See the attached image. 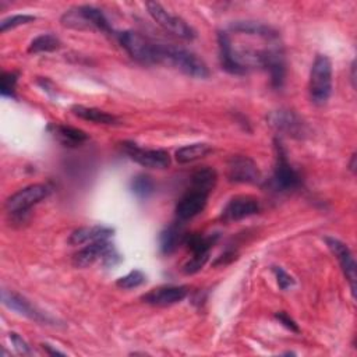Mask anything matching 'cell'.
<instances>
[{
    "label": "cell",
    "instance_id": "cell-35",
    "mask_svg": "<svg viewBox=\"0 0 357 357\" xmlns=\"http://www.w3.org/2000/svg\"><path fill=\"white\" fill-rule=\"evenodd\" d=\"M349 166H350V170H351V172L356 170V153L351 155V160H350V165H349Z\"/></svg>",
    "mask_w": 357,
    "mask_h": 357
},
{
    "label": "cell",
    "instance_id": "cell-12",
    "mask_svg": "<svg viewBox=\"0 0 357 357\" xmlns=\"http://www.w3.org/2000/svg\"><path fill=\"white\" fill-rule=\"evenodd\" d=\"M268 121L271 127H273L278 132L287 134L293 138H303L307 132L305 123L301 120V117L289 109H279L272 112L268 116Z\"/></svg>",
    "mask_w": 357,
    "mask_h": 357
},
{
    "label": "cell",
    "instance_id": "cell-6",
    "mask_svg": "<svg viewBox=\"0 0 357 357\" xmlns=\"http://www.w3.org/2000/svg\"><path fill=\"white\" fill-rule=\"evenodd\" d=\"M145 6L152 20L170 35L184 40H191L195 38L194 28L190 24H187L181 17L170 14L165 7H162L156 1H148Z\"/></svg>",
    "mask_w": 357,
    "mask_h": 357
},
{
    "label": "cell",
    "instance_id": "cell-13",
    "mask_svg": "<svg viewBox=\"0 0 357 357\" xmlns=\"http://www.w3.org/2000/svg\"><path fill=\"white\" fill-rule=\"evenodd\" d=\"M261 209L259 201L251 195H237L233 197L222 211V220L236 222L244 218L258 213Z\"/></svg>",
    "mask_w": 357,
    "mask_h": 357
},
{
    "label": "cell",
    "instance_id": "cell-5",
    "mask_svg": "<svg viewBox=\"0 0 357 357\" xmlns=\"http://www.w3.org/2000/svg\"><path fill=\"white\" fill-rule=\"evenodd\" d=\"M275 169L272 176L273 188L279 192H286L298 188L301 185V176L290 165L286 149L283 148L282 142L278 138L275 139Z\"/></svg>",
    "mask_w": 357,
    "mask_h": 357
},
{
    "label": "cell",
    "instance_id": "cell-21",
    "mask_svg": "<svg viewBox=\"0 0 357 357\" xmlns=\"http://www.w3.org/2000/svg\"><path fill=\"white\" fill-rule=\"evenodd\" d=\"M218 180V173L215 169L209 166H204L197 169L191 176V188L205 192L209 195V192L213 190Z\"/></svg>",
    "mask_w": 357,
    "mask_h": 357
},
{
    "label": "cell",
    "instance_id": "cell-29",
    "mask_svg": "<svg viewBox=\"0 0 357 357\" xmlns=\"http://www.w3.org/2000/svg\"><path fill=\"white\" fill-rule=\"evenodd\" d=\"M208 258H209V254H192L191 258L184 264L183 272L185 275H194V273L199 272L204 268V265L206 264Z\"/></svg>",
    "mask_w": 357,
    "mask_h": 357
},
{
    "label": "cell",
    "instance_id": "cell-17",
    "mask_svg": "<svg viewBox=\"0 0 357 357\" xmlns=\"http://www.w3.org/2000/svg\"><path fill=\"white\" fill-rule=\"evenodd\" d=\"M112 245L113 244H110L109 240H99L95 243H89L88 245H85L84 248H81L78 252L74 254L73 257L74 266L86 268L96 261H102L103 255Z\"/></svg>",
    "mask_w": 357,
    "mask_h": 357
},
{
    "label": "cell",
    "instance_id": "cell-4",
    "mask_svg": "<svg viewBox=\"0 0 357 357\" xmlns=\"http://www.w3.org/2000/svg\"><path fill=\"white\" fill-rule=\"evenodd\" d=\"M162 64L172 66L185 75L194 78H208L209 70L206 64L192 52L174 46V45H165L163 54H162Z\"/></svg>",
    "mask_w": 357,
    "mask_h": 357
},
{
    "label": "cell",
    "instance_id": "cell-30",
    "mask_svg": "<svg viewBox=\"0 0 357 357\" xmlns=\"http://www.w3.org/2000/svg\"><path fill=\"white\" fill-rule=\"evenodd\" d=\"M272 271H273V273L276 276V282H278V284H279V287L282 290H286V289H289V287H291L294 284V279L283 268L273 266Z\"/></svg>",
    "mask_w": 357,
    "mask_h": 357
},
{
    "label": "cell",
    "instance_id": "cell-33",
    "mask_svg": "<svg viewBox=\"0 0 357 357\" xmlns=\"http://www.w3.org/2000/svg\"><path fill=\"white\" fill-rule=\"evenodd\" d=\"M42 347H43V350H45L47 354H50V356H64V354H66L64 351H60V350L54 349L53 346H50V344H47V343H43Z\"/></svg>",
    "mask_w": 357,
    "mask_h": 357
},
{
    "label": "cell",
    "instance_id": "cell-23",
    "mask_svg": "<svg viewBox=\"0 0 357 357\" xmlns=\"http://www.w3.org/2000/svg\"><path fill=\"white\" fill-rule=\"evenodd\" d=\"M218 234H198V233H192V234H187L184 244L187 245V248L191 251V254H209L212 245L216 243L218 240Z\"/></svg>",
    "mask_w": 357,
    "mask_h": 357
},
{
    "label": "cell",
    "instance_id": "cell-25",
    "mask_svg": "<svg viewBox=\"0 0 357 357\" xmlns=\"http://www.w3.org/2000/svg\"><path fill=\"white\" fill-rule=\"evenodd\" d=\"M131 191L139 199H146L155 191V183L148 174H138L131 180Z\"/></svg>",
    "mask_w": 357,
    "mask_h": 357
},
{
    "label": "cell",
    "instance_id": "cell-19",
    "mask_svg": "<svg viewBox=\"0 0 357 357\" xmlns=\"http://www.w3.org/2000/svg\"><path fill=\"white\" fill-rule=\"evenodd\" d=\"M47 128L57 138V141L66 146H78V145L84 144L85 141H88V138H89V135L84 130L71 127V126L50 124Z\"/></svg>",
    "mask_w": 357,
    "mask_h": 357
},
{
    "label": "cell",
    "instance_id": "cell-27",
    "mask_svg": "<svg viewBox=\"0 0 357 357\" xmlns=\"http://www.w3.org/2000/svg\"><path fill=\"white\" fill-rule=\"evenodd\" d=\"M18 81V73L3 71L0 77V92L6 98H15V86Z\"/></svg>",
    "mask_w": 357,
    "mask_h": 357
},
{
    "label": "cell",
    "instance_id": "cell-10",
    "mask_svg": "<svg viewBox=\"0 0 357 357\" xmlns=\"http://www.w3.org/2000/svg\"><path fill=\"white\" fill-rule=\"evenodd\" d=\"M227 178L231 183L258 184L262 180L257 163L244 155H233L227 162Z\"/></svg>",
    "mask_w": 357,
    "mask_h": 357
},
{
    "label": "cell",
    "instance_id": "cell-3",
    "mask_svg": "<svg viewBox=\"0 0 357 357\" xmlns=\"http://www.w3.org/2000/svg\"><path fill=\"white\" fill-rule=\"evenodd\" d=\"M310 99L314 105L322 106L325 105L332 93V63L328 56L317 54L311 71H310V82H308Z\"/></svg>",
    "mask_w": 357,
    "mask_h": 357
},
{
    "label": "cell",
    "instance_id": "cell-18",
    "mask_svg": "<svg viewBox=\"0 0 357 357\" xmlns=\"http://www.w3.org/2000/svg\"><path fill=\"white\" fill-rule=\"evenodd\" d=\"M185 236H187V233H185L181 222L180 223L176 222V223H172L167 227H165L159 236V247H160L162 254L169 255V254L174 252L180 244H184Z\"/></svg>",
    "mask_w": 357,
    "mask_h": 357
},
{
    "label": "cell",
    "instance_id": "cell-16",
    "mask_svg": "<svg viewBox=\"0 0 357 357\" xmlns=\"http://www.w3.org/2000/svg\"><path fill=\"white\" fill-rule=\"evenodd\" d=\"M113 233H114V230L107 226H100V225L82 226V227L75 229L70 234L68 243L71 245H81V244L95 243L99 240H109L113 236Z\"/></svg>",
    "mask_w": 357,
    "mask_h": 357
},
{
    "label": "cell",
    "instance_id": "cell-15",
    "mask_svg": "<svg viewBox=\"0 0 357 357\" xmlns=\"http://www.w3.org/2000/svg\"><path fill=\"white\" fill-rule=\"evenodd\" d=\"M188 294L187 286H160L145 293L141 300L151 305L166 307L183 301Z\"/></svg>",
    "mask_w": 357,
    "mask_h": 357
},
{
    "label": "cell",
    "instance_id": "cell-26",
    "mask_svg": "<svg viewBox=\"0 0 357 357\" xmlns=\"http://www.w3.org/2000/svg\"><path fill=\"white\" fill-rule=\"evenodd\" d=\"M145 273L139 269H134L131 272H128L127 275L119 278L116 280V286L123 289V290H130V289H135L141 284L145 283Z\"/></svg>",
    "mask_w": 357,
    "mask_h": 357
},
{
    "label": "cell",
    "instance_id": "cell-14",
    "mask_svg": "<svg viewBox=\"0 0 357 357\" xmlns=\"http://www.w3.org/2000/svg\"><path fill=\"white\" fill-rule=\"evenodd\" d=\"M206 202H208V194L191 188L178 199L176 205L174 212H176L177 220L185 222L195 218L205 209Z\"/></svg>",
    "mask_w": 357,
    "mask_h": 357
},
{
    "label": "cell",
    "instance_id": "cell-1",
    "mask_svg": "<svg viewBox=\"0 0 357 357\" xmlns=\"http://www.w3.org/2000/svg\"><path fill=\"white\" fill-rule=\"evenodd\" d=\"M117 39L121 47L135 61L142 64H162L163 43L153 42L135 31L119 32Z\"/></svg>",
    "mask_w": 357,
    "mask_h": 357
},
{
    "label": "cell",
    "instance_id": "cell-31",
    "mask_svg": "<svg viewBox=\"0 0 357 357\" xmlns=\"http://www.w3.org/2000/svg\"><path fill=\"white\" fill-rule=\"evenodd\" d=\"M275 318L279 321V324H282L286 329L294 332V333H298L300 332V328L298 325L296 324V321L286 312V311H278L275 312Z\"/></svg>",
    "mask_w": 357,
    "mask_h": 357
},
{
    "label": "cell",
    "instance_id": "cell-7",
    "mask_svg": "<svg viewBox=\"0 0 357 357\" xmlns=\"http://www.w3.org/2000/svg\"><path fill=\"white\" fill-rule=\"evenodd\" d=\"M49 194L50 188L46 184H31L10 195L4 202V208L13 216H22Z\"/></svg>",
    "mask_w": 357,
    "mask_h": 357
},
{
    "label": "cell",
    "instance_id": "cell-8",
    "mask_svg": "<svg viewBox=\"0 0 357 357\" xmlns=\"http://www.w3.org/2000/svg\"><path fill=\"white\" fill-rule=\"evenodd\" d=\"M124 153L135 163L148 169H166L170 166V155L165 149H145L131 141L121 142Z\"/></svg>",
    "mask_w": 357,
    "mask_h": 357
},
{
    "label": "cell",
    "instance_id": "cell-2",
    "mask_svg": "<svg viewBox=\"0 0 357 357\" xmlns=\"http://www.w3.org/2000/svg\"><path fill=\"white\" fill-rule=\"evenodd\" d=\"M61 25L71 29L79 31H100L110 33L113 32L106 15L102 10L92 6H77L67 10L61 18Z\"/></svg>",
    "mask_w": 357,
    "mask_h": 357
},
{
    "label": "cell",
    "instance_id": "cell-20",
    "mask_svg": "<svg viewBox=\"0 0 357 357\" xmlns=\"http://www.w3.org/2000/svg\"><path fill=\"white\" fill-rule=\"evenodd\" d=\"M71 113L77 116L78 119H82L85 121H91L95 124H105V126H114L119 123V119L114 114H110L105 110L96 109V107H88L82 105H74L71 107Z\"/></svg>",
    "mask_w": 357,
    "mask_h": 357
},
{
    "label": "cell",
    "instance_id": "cell-9",
    "mask_svg": "<svg viewBox=\"0 0 357 357\" xmlns=\"http://www.w3.org/2000/svg\"><path fill=\"white\" fill-rule=\"evenodd\" d=\"M1 300L7 308H10L11 311H15L17 314H20L31 321H35L42 325H53L54 324V319L52 317H49L43 311H40L31 301H28L24 296H21L13 290L4 289L1 291Z\"/></svg>",
    "mask_w": 357,
    "mask_h": 357
},
{
    "label": "cell",
    "instance_id": "cell-24",
    "mask_svg": "<svg viewBox=\"0 0 357 357\" xmlns=\"http://www.w3.org/2000/svg\"><path fill=\"white\" fill-rule=\"evenodd\" d=\"M61 46L60 39L56 35L52 33H42L36 38H33V40L29 43L28 52L29 53H49V52H54Z\"/></svg>",
    "mask_w": 357,
    "mask_h": 357
},
{
    "label": "cell",
    "instance_id": "cell-32",
    "mask_svg": "<svg viewBox=\"0 0 357 357\" xmlns=\"http://www.w3.org/2000/svg\"><path fill=\"white\" fill-rule=\"evenodd\" d=\"M10 340H11V344L14 346V349H15V351L17 353H20V354H31L32 353V350H31V347L28 346V343L18 335V333H15V332H11L10 333Z\"/></svg>",
    "mask_w": 357,
    "mask_h": 357
},
{
    "label": "cell",
    "instance_id": "cell-22",
    "mask_svg": "<svg viewBox=\"0 0 357 357\" xmlns=\"http://www.w3.org/2000/svg\"><path fill=\"white\" fill-rule=\"evenodd\" d=\"M211 152H212L211 145H208L205 142H195V144H190V145L178 148L176 151L174 156L178 163L184 165V163H191V162L199 160Z\"/></svg>",
    "mask_w": 357,
    "mask_h": 357
},
{
    "label": "cell",
    "instance_id": "cell-28",
    "mask_svg": "<svg viewBox=\"0 0 357 357\" xmlns=\"http://www.w3.org/2000/svg\"><path fill=\"white\" fill-rule=\"evenodd\" d=\"M36 20L35 15H29V14H17V15H11L8 18H4L1 22H0V32H6L8 29H13V28H17L20 25H25V24H29V22H33Z\"/></svg>",
    "mask_w": 357,
    "mask_h": 357
},
{
    "label": "cell",
    "instance_id": "cell-11",
    "mask_svg": "<svg viewBox=\"0 0 357 357\" xmlns=\"http://www.w3.org/2000/svg\"><path fill=\"white\" fill-rule=\"evenodd\" d=\"M325 243L328 245V248L331 250V252L335 255V258L337 259L342 272L346 278V280L349 282L350 290L353 297H356V280H357V275H356V261L353 257V252L350 251V248L340 241L339 238L335 237H325Z\"/></svg>",
    "mask_w": 357,
    "mask_h": 357
},
{
    "label": "cell",
    "instance_id": "cell-34",
    "mask_svg": "<svg viewBox=\"0 0 357 357\" xmlns=\"http://www.w3.org/2000/svg\"><path fill=\"white\" fill-rule=\"evenodd\" d=\"M350 81H351V86L356 88V63H351V73H350Z\"/></svg>",
    "mask_w": 357,
    "mask_h": 357
}]
</instances>
